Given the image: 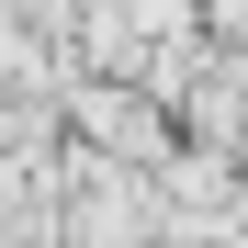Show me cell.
I'll return each instance as SVG.
<instances>
[{"instance_id": "cell-1", "label": "cell", "mask_w": 248, "mask_h": 248, "mask_svg": "<svg viewBox=\"0 0 248 248\" xmlns=\"http://www.w3.org/2000/svg\"><path fill=\"white\" fill-rule=\"evenodd\" d=\"M79 102V124H91V147H124V158H158V113H147V91H68Z\"/></svg>"}]
</instances>
